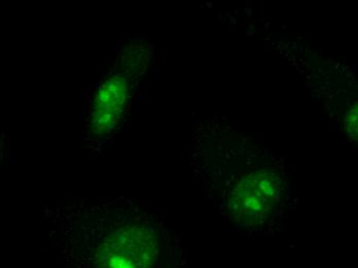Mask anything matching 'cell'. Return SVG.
I'll return each instance as SVG.
<instances>
[{
	"label": "cell",
	"instance_id": "cell-2",
	"mask_svg": "<svg viewBox=\"0 0 358 268\" xmlns=\"http://www.w3.org/2000/svg\"><path fill=\"white\" fill-rule=\"evenodd\" d=\"M126 73L109 71L96 85L89 115L91 136H113L121 129L130 108L132 91Z\"/></svg>",
	"mask_w": 358,
	"mask_h": 268
},
{
	"label": "cell",
	"instance_id": "cell-3",
	"mask_svg": "<svg viewBox=\"0 0 358 268\" xmlns=\"http://www.w3.org/2000/svg\"><path fill=\"white\" fill-rule=\"evenodd\" d=\"M345 124H346L349 136L358 143V102L351 106L350 110L347 113Z\"/></svg>",
	"mask_w": 358,
	"mask_h": 268
},
{
	"label": "cell",
	"instance_id": "cell-1",
	"mask_svg": "<svg viewBox=\"0 0 358 268\" xmlns=\"http://www.w3.org/2000/svg\"><path fill=\"white\" fill-rule=\"evenodd\" d=\"M264 159H243L216 169L224 215L250 235H276L292 204V184L285 169Z\"/></svg>",
	"mask_w": 358,
	"mask_h": 268
}]
</instances>
